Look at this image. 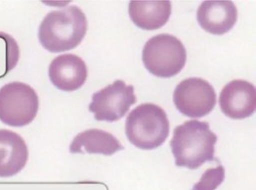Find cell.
I'll use <instances>...</instances> for the list:
<instances>
[{
	"label": "cell",
	"instance_id": "6da1fadb",
	"mask_svg": "<svg viewBox=\"0 0 256 190\" xmlns=\"http://www.w3.org/2000/svg\"><path fill=\"white\" fill-rule=\"evenodd\" d=\"M217 140L206 122L191 120L177 126L170 143L176 166L195 170L213 161Z\"/></svg>",
	"mask_w": 256,
	"mask_h": 190
},
{
	"label": "cell",
	"instance_id": "277c9868",
	"mask_svg": "<svg viewBox=\"0 0 256 190\" xmlns=\"http://www.w3.org/2000/svg\"><path fill=\"white\" fill-rule=\"evenodd\" d=\"M186 57V50L181 41L168 34L150 39L142 52L146 68L153 75L163 78L178 74L184 66Z\"/></svg>",
	"mask_w": 256,
	"mask_h": 190
},
{
	"label": "cell",
	"instance_id": "30bf717a",
	"mask_svg": "<svg viewBox=\"0 0 256 190\" xmlns=\"http://www.w3.org/2000/svg\"><path fill=\"white\" fill-rule=\"evenodd\" d=\"M238 10L230 0H206L199 6L197 19L201 27L216 35L224 34L234 26Z\"/></svg>",
	"mask_w": 256,
	"mask_h": 190
},
{
	"label": "cell",
	"instance_id": "5bb4252c",
	"mask_svg": "<svg viewBox=\"0 0 256 190\" xmlns=\"http://www.w3.org/2000/svg\"><path fill=\"white\" fill-rule=\"evenodd\" d=\"M224 177L225 170L222 166L209 168L204 172L192 190H215L222 183Z\"/></svg>",
	"mask_w": 256,
	"mask_h": 190
},
{
	"label": "cell",
	"instance_id": "7a4b0ae2",
	"mask_svg": "<svg viewBox=\"0 0 256 190\" xmlns=\"http://www.w3.org/2000/svg\"><path fill=\"white\" fill-rule=\"evenodd\" d=\"M87 28L84 14L78 6H72L48 13L39 28L38 38L42 46L48 52H61L78 46Z\"/></svg>",
	"mask_w": 256,
	"mask_h": 190
},
{
	"label": "cell",
	"instance_id": "52a82bcc",
	"mask_svg": "<svg viewBox=\"0 0 256 190\" xmlns=\"http://www.w3.org/2000/svg\"><path fill=\"white\" fill-rule=\"evenodd\" d=\"M174 102L178 110L192 118H200L210 114L216 102V95L207 81L192 78L179 84L174 94Z\"/></svg>",
	"mask_w": 256,
	"mask_h": 190
},
{
	"label": "cell",
	"instance_id": "7c38bea8",
	"mask_svg": "<svg viewBox=\"0 0 256 190\" xmlns=\"http://www.w3.org/2000/svg\"><path fill=\"white\" fill-rule=\"evenodd\" d=\"M128 11L136 26L145 30H156L168 20L172 3L170 0H132Z\"/></svg>",
	"mask_w": 256,
	"mask_h": 190
},
{
	"label": "cell",
	"instance_id": "ba28073f",
	"mask_svg": "<svg viewBox=\"0 0 256 190\" xmlns=\"http://www.w3.org/2000/svg\"><path fill=\"white\" fill-rule=\"evenodd\" d=\"M219 102L220 108L226 116L236 120L247 118L256 110V88L246 80H232L222 90Z\"/></svg>",
	"mask_w": 256,
	"mask_h": 190
},
{
	"label": "cell",
	"instance_id": "4fadbf2b",
	"mask_svg": "<svg viewBox=\"0 0 256 190\" xmlns=\"http://www.w3.org/2000/svg\"><path fill=\"white\" fill-rule=\"evenodd\" d=\"M124 149L120 141L111 134L90 129L77 135L70 146L72 154H94L111 156Z\"/></svg>",
	"mask_w": 256,
	"mask_h": 190
},
{
	"label": "cell",
	"instance_id": "9c48e42d",
	"mask_svg": "<svg viewBox=\"0 0 256 190\" xmlns=\"http://www.w3.org/2000/svg\"><path fill=\"white\" fill-rule=\"evenodd\" d=\"M50 81L58 89L72 92L80 88L88 77L84 62L72 54H64L55 58L48 70Z\"/></svg>",
	"mask_w": 256,
	"mask_h": 190
},
{
	"label": "cell",
	"instance_id": "3957f363",
	"mask_svg": "<svg viewBox=\"0 0 256 190\" xmlns=\"http://www.w3.org/2000/svg\"><path fill=\"white\" fill-rule=\"evenodd\" d=\"M129 141L144 150L161 146L170 134V122L165 111L153 104H144L133 110L126 122Z\"/></svg>",
	"mask_w": 256,
	"mask_h": 190
},
{
	"label": "cell",
	"instance_id": "8992f818",
	"mask_svg": "<svg viewBox=\"0 0 256 190\" xmlns=\"http://www.w3.org/2000/svg\"><path fill=\"white\" fill-rule=\"evenodd\" d=\"M136 102L134 86L117 80L93 94L89 110L97 120L112 122L123 118Z\"/></svg>",
	"mask_w": 256,
	"mask_h": 190
},
{
	"label": "cell",
	"instance_id": "8fae6325",
	"mask_svg": "<svg viewBox=\"0 0 256 190\" xmlns=\"http://www.w3.org/2000/svg\"><path fill=\"white\" fill-rule=\"evenodd\" d=\"M28 158V148L22 138L11 130H0V178L19 173Z\"/></svg>",
	"mask_w": 256,
	"mask_h": 190
},
{
	"label": "cell",
	"instance_id": "5b68a950",
	"mask_svg": "<svg viewBox=\"0 0 256 190\" xmlns=\"http://www.w3.org/2000/svg\"><path fill=\"white\" fill-rule=\"evenodd\" d=\"M38 108V96L29 85L13 82L0 89V120L6 125L22 127L29 124Z\"/></svg>",
	"mask_w": 256,
	"mask_h": 190
}]
</instances>
